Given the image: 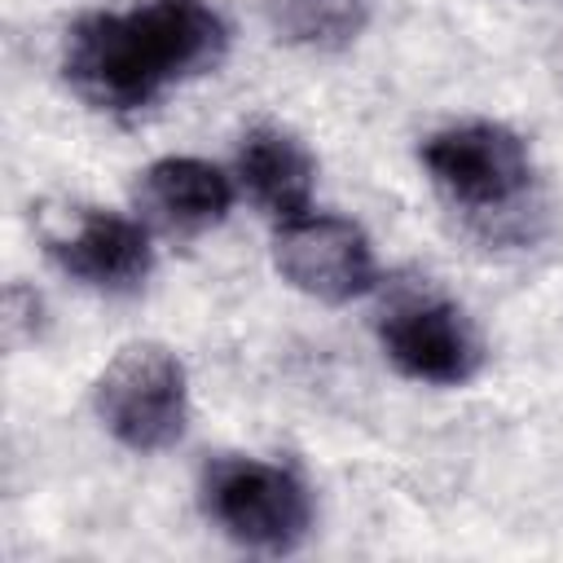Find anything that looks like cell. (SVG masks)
I'll return each instance as SVG.
<instances>
[{
    "mask_svg": "<svg viewBox=\"0 0 563 563\" xmlns=\"http://www.w3.org/2000/svg\"><path fill=\"white\" fill-rule=\"evenodd\" d=\"M207 510L211 519L251 550H295L308 532L312 506H308V488L273 462H255V457H224L207 471Z\"/></svg>",
    "mask_w": 563,
    "mask_h": 563,
    "instance_id": "obj_4",
    "label": "cell"
},
{
    "mask_svg": "<svg viewBox=\"0 0 563 563\" xmlns=\"http://www.w3.org/2000/svg\"><path fill=\"white\" fill-rule=\"evenodd\" d=\"M273 260L295 290L321 303H347L374 286V251L365 233L343 216L286 220L273 242Z\"/></svg>",
    "mask_w": 563,
    "mask_h": 563,
    "instance_id": "obj_6",
    "label": "cell"
},
{
    "mask_svg": "<svg viewBox=\"0 0 563 563\" xmlns=\"http://www.w3.org/2000/svg\"><path fill=\"white\" fill-rule=\"evenodd\" d=\"M365 0H268L273 31L303 48H343L361 35Z\"/></svg>",
    "mask_w": 563,
    "mask_h": 563,
    "instance_id": "obj_10",
    "label": "cell"
},
{
    "mask_svg": "<svg viewBox=\"0 0 563 563\" xmlns=\"http://www.w3.org/2000/svg\"><path fill=\"white\" fill-rule=\"evenodd\" d=\"M53 260L97 290H132L150 273V238L136 220L114 211H84L66 233L48 242Z\"/></svg>",
    "mask_w": 563,
    "mask_h": 563,
    "instance_id": "obj_7",
    "label": "cell"
},
{
    "mask_svg": "<svg viewBox=\"0 0 563 563\" xmlns=\"http://www.w3.org/2000/svg\"><path fill=\"white\" fill-rule=\"evenodd\" d=\"M141 202L176 233H202L224 220L233 189L229 176L202 158H158L141 176Z\"/></svg>",
    "mask_w": 563,
    "mask_h": 563,
    "instance_id": "obj_9",
    "label": "cell"
},
{
    "mask_svg": "<svg viewBox=\"0 0 563 563\" xmlns=\"http://www.w3.org/2000/svg\"><path fill=\"white\" fill-rule=\"evenodd\" d=\"M97 413L106 431L136 453L172 449L189 418L185 365L158 343L123 347L97 378Z\"/></svg>",
    "mask_w": 563,
    "mask_h": 563,
    "instance_id": "obj_3",
    "label": "cell"
},
{
    "mask_svg": "<svg viewBox=\"0 0 563 563\" xmlns=\"http://www.w3.org/2000/svg\"><path fill=\"white\" fill-rule=\"evenodd\" d=\"M383 352L391 356V365L418 383H435V387H457L466 378H475L484 347L475 325L466 321V312L440 295H400L387 312H383Z\"/></svg>",
    "mask_w": 563,
    "mask_h": 563,
    "instance_id": "obj_5",
    "label": "cell"
},
{
    "mask_svg": "<svg viewBox=\"0 0 563 563\" xmlns=\"http://www.w3.org/2000/svg\"><path fill=\"white\" fill-rule=\"evenodd\" d=\"M238 176L246 194L277 220H295L312 202L317 163L312 154L282 128H255L242 136L238 150Z\"/></svg>",
    "mask_w": 563,
    "mask_h": 563,
    "instance_id": "obj_8",
    "label": "cell"
},
{
    "mask_svg": "<svg viewBox=\"0 0 563 563\" xmlns=\"http://www.w3.org/2000/svg\"><path fill=\"white\" fill-rule=\"evenodd\" d=\"M224 40V22L211 4L145 0L84 18L66 40L62 70L97 110H141L172 84L211 70Z\"/></svg>",
    "mask_w": 563,
    "mask_h": 563,
    "instance_id": "obj_1",
    "label": "cell"
},
{
    "mask_svg": "<svg viewBox=\"0 0 563 563\" xmlns=\"http://www.w3.org/2000/svg\"><path fill=\"white\" fill-rule=\"evenodd\" d=\"M422 167L453 207L484 224H493V216L510 220L532 189V158L501 123H457L427 136Z\"/></svg>",
    "mask_w": 563,
    "mask_h": 563,
    "instance_id": "obj_2",
    "label": "cell"
}]
</instances>
